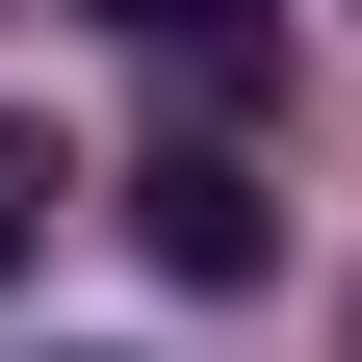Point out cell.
I'll return each instance as SVG.
<instances>
[{"label": "cell", "mask_w": 362, "mask_h": 362, "mask_svg": "<svg viewBox=\"0 0 362 362\" xmlns=\"http://www.w3.org/2000/svg\"><path fill=\"white\" fill-rule=\"evenodd\" d=\"M129 259H156V285H207V310L285 259V207H259V156H233V129H156V181H129Z\"/></svg>", "instance_id": "1"}, {"label": "cell", "mask_w": 362, "mask_h": 362, "mask_svg": "<svg viewBox=\"0 0 362 362\" xmlns=\"http://www.w3.org/2000/svg\"><path fill=\"white\" fill-rule=\"evenodd\" d=\"M26 233H52V156H26V129H0V259H26Z\"/></svg>", "instance_id": "2"}]
</instances>
